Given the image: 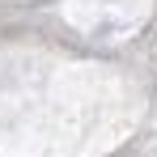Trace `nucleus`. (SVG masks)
<instances>
[]
</instances>
